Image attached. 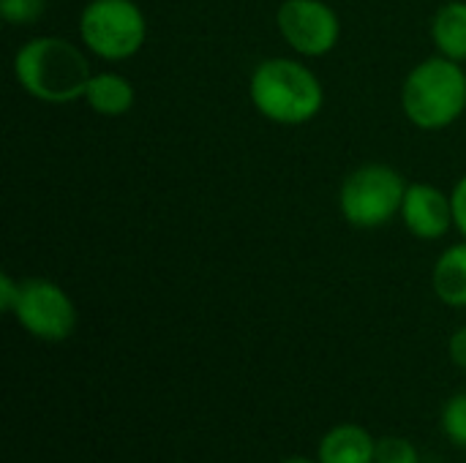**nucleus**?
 Wrapping results in <instances>:
<instances>
[{
	"instance_id": "nucleus-13",
	"label": "nucleus",
	"mask_w": 466,
	"mask_h": 463,
	"mask_svg": "<svg viewBox=\"0 0 466 463\" xmlns=\"http://www.w3.org/2000/svg\"><path fill=\"white\" fill-rule=\"evenodd\" d=\"M46 8V0H0V16L11 25L35 22Z\"/></svg>"
},
{
	"instance_id": "nucleus-9",
	"label": "nucleus",
	"mask_w": 466,
	"mask_h": 463,
	"mask_svg": "<svg viewBox=\"0 0 466 463\" xmlns=\"http://www.w3.org/2000/svg\"><path fill=\"white\" fill-rule=\"evenodd\" d=\"M377 445L360 426H339L319 442V463H371Z\"/></svg>"
},
{
	"instance_id": "nucleus-7",
	"label": "nucleus",
	"mask_w": 466,
	"mask_h": 463,
	"mask_svg": "<svg viewBox=\"0 0 466 463\" xmlns=\"http://www.w3.org/2000/svg\"><path fill=\"white\" fill-rule=\"evenodd\" d=\"M279 30L284 41L306 55H328L339 41V16L322 0H284L279 8Z\"/></svg>"
},
{
	"instance_id": "nucleus-8",
	"label": "nucleus",
	"mask_w": 466,
	"mask_h": 463,
	"mask_svg": "<svg viewBox=\"0 0 466 463\" xmlns=\"http://www.w3.org/2000/svg\"><path fill=\"white\" fill-rule=\"evenodd\" d=\"M401 216H404L407 229L415 237L437 240L453 224V205H451V199L440 188L426 186V183H415L404 194Z\"/></svg>"
},
{
	"instance_id": "nucleus-3",
	"label": "nucleus",
	"mask_w": 466,
	"mask_h": 463,
	"mask_svg": "<svg viewBox=\"0 0 466 463\" xmlns=\"http://www.w3.org/2000/svg\"><path fill=\"white\" fill-rule=\"evenodd\" d=\"M401 104L418 128H445L464 112L466 74L451 57L423 60L410 71Z\"/></svg>"
},
{
	"instance_id": "nucleus-18",
	"label": "nucleus",
	"mask_w": 466,
	"mask_h": 463,
	"mask_svg": "<svg viewBox=\"0 0 466 463\" xmlns=\"http://www.w3.org/2000/svg\"><path fill=\"white\" fill-rule=\"evenodd\" d=\"M451 360L456 366L466 368V327H461L453 338H451Z\"/></svg>"
},
{
	"instance_id": "nucleus-10",
	"label": "nucleus",
	"mask_w": 466,
	"mask_h": 463,
	"mask_svg": "<svg viewBox=\"0 0 466 463\" xmlns=\"http://www.w3.org/2000/svg\"><path fill=\"white\" fill-rule=\"evenodd\" d=\"M87 104L104 117H120L134 104V87L120 74H93L85 90Z\"/></svg>"
},
{
	"instance_id": "nucleus-5",
	"label": "nucleus",
	"mask_w": 466,
	"mask_h": 463,
	"mask_svg": "<svg viewBox=\"0 0 466 463\" xmlns=\"http://www.w3.org/2000/svg\"><path fill=\"white\" fill-rule=\"evenodd\" d=\"M82 41L104 60H126L147 35L145 14L134 0H90L79 19Z\"/></svg>"
},
{
	"instance_id": "nucleus-2",
	"label": "nucleus",
	"mask_w": 466,
	"mask_h": 463,
	"mask_svg": "<svg viewBox=\"0 0 466 463\" xmlns=\"http://www.w3.org/2000/svg\"><path fill=\"white\" fill-rule=\"evenodd\" d=\"M251 101L257 112L281 126H300L317 117L325 93L319 79L298 60L270 57L251 74Z\"/></svg>"
},
{
	"instance_id": "nucleus-12",
	"label": "nucleus",
	"mask_w": 466,
	"mask_h": 463,
	"mask_svg": "<svg viewBox=\"0 0 466 463\" xmlns=\"http://www.w3.org/2000/svg\"><path fill=\"white\" fill-rule=\"evenodd\" d=\"M431 35L442 57H451L456 63L466 60V3H445L431 22Z\"/></svg>"
},
{
	"instance_id": "nucleus-4",
	"label": "nucleus",
	"mask_w": 466,
	"mask_h": 463,
	"mask_svg": "<svg viewBox=\"0 0 466 463\" xmlns=\"http://www.w3.org/2000/svg\"><path fill=\"white\" fill-rule=\"evenodd\" d=\"M404 194L407 186L396 169L385 164H366L344 180L339 205L352 226L377 229L401 210Z\"/></svg>"
},
{
	"instance_id": "nucleus-11",
	"label": "nucleus",
	"mask_w": 466,
	"mask_h": 463,
	"mask_svg": "<svg viewBox=\"0 0 466 463\" xmlns=\"http://www.w3.org/2000/svg\"><path fill=\"white\" fill-rule=\"evenodd\" d=\"M434 292L453 308L466 306V243L451 246L434 267Z\"/></svg>"
},
{
	"instance_id": "nucleus-16",
	"label": "nucleus",
	"mask_w": 466,
	"mask_h": 463,
	"mask_svg": "<svg viewBox=\"0 0 466 463\" xmlns=\"http://www.w3.org/2000/svg\"><path fill=\"white\" fill-rule=\"evenodd\" d=\"M19 292H22V284H16L8 273H3L0 276V308L5 314H14L16 300H19Z\"/></svg>"
},
{
	"instance_id": "nucleus-14",
	"label": "nucleus",
	"mask_w": 466,
	"mask_h": 463,
	"mask_svg": "<svg viewBox=\"0 0 466 463\" xmlns=\"http://www.w3.org/2000/svg\"><path fill=\"white\" fill-rule=\"evenodd\" d=\"M442 426L456 445L466 448V396H456L448 401L442 412Z\"/></svg>"
},
{
	"instance_id": "nucleus-1",
	"label": "nucleus",
	"mask_w": 466,
	"mask_h": 463,
	"mask_svg": "<svg viewBox=\"0 0 466 463\" xmlns=\"http://www.w3.org/2000/svg\"><path fill=\"white\" fill-rule=\"evenodd\" d=\"M16 82L38 101L66 104L85 96L93 76L87 57L66 38H30L14 57Z\"/></svg>"
},
{
	"instance_id": "nucleus-6",
	"label": "nucleus",
	"mask_w": 466,
	"mask_h": 463,
	"mask_svg": "<svg viewBox=\"0 0 466 463\" xmlns=\"http://www.w3.org/2000/svg\"><path fill=\"white\" fill-rule=\"evenodd\" d=\"M14 317L41 341H63L76 327V308L71 297L57 284L44 278H30L22 284Z\"/></svg>"
},
{
	"instance_id": "nucleus-17",
	"label": "nucleus",
	"mask_w": 466,
	"mask_h": 463,
	"mask_svg": "<svg viewBox=\"0 0 466 463\" xmlns=\"http://www.w3.org/2000/svg\"><path fill=\"white\" fill-rule=\"evenodd\" d=\"M451 205H453V224L459 226V232L466 237V175L459 180V186L453 188Z\"/></svg>"
},
{
	"instance_id": "nucleus-19",
	"label": "nucleus",
	"mask_w": 466,
	"mask_h": 463,
	"mask_svg": "<svg viewBox=\"0 0 466 463\" xmlns=\"http://www.w3.org/2000/svg\"><path fill=\"white\" fill-rule=\"evenodd\" d=\"M284 463H311V461H306V458H292V461H284Z\"/></svg>"
},
{
	"instance_id": "nucleus-15",
	"label": "nucleus",
	"mask_w": 466,
	"mask_h": 463,
	"mask_svg": "<svg viewBox=\"0 0 466 463\" xmlns=\"http://www.w3.org/2000/svg\"><path fill=\"white\" fill-rule=\"evenodd\" d=\"M377 463H418V453L407 439H382L377 445Z\"/></svg>"
}]
</instances>
